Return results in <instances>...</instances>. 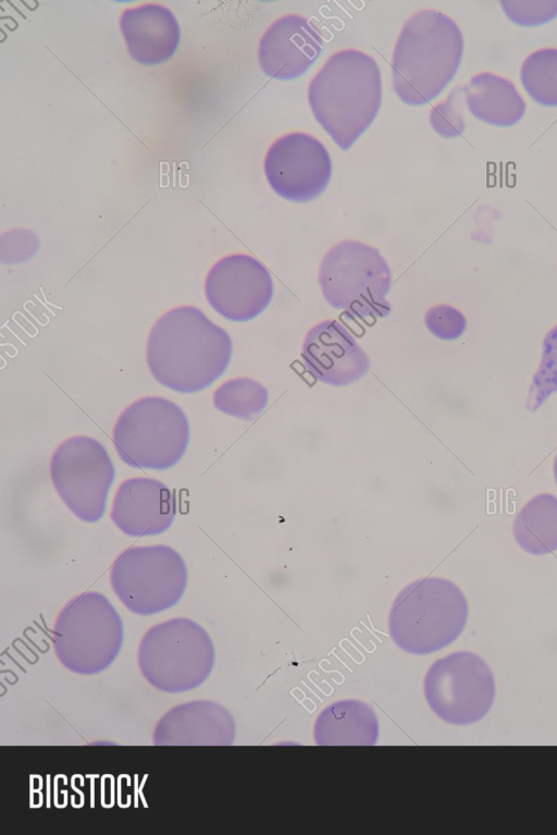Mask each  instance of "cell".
Here are the masks:
<instances>
[{
  "instance_id": "18",
  "label": "cell",
  "mask_w": 557,
  "mask_h": 835,
  "mask_svg": "<svg viewBox=\"0 0 557 835\" xmlns=\"http://www.w3.org/2000/svg\"><path fill=\"white\" fill-rule=\"evenodd\" d=\"M120 28L132 59L145 65L166 62L181 40L174 14L157 3L125 9L120 17Z\"/></svg>"
},
{
  "instance_id": "17",
  "label": "cell",
  "mask_w": 557,
  "mask_h": 835,
  "mask_svg": "<svg viewBox=\"0 0 557 835\" xmlns=\"http://www.w3.org/2000/svg\"><path fill=\"white\" fill-rule=\"evenodd\" d=\"M175 516V499L163 482L153 478H131L114 495L111 519L125 535L154 536L170 528Z\"/></svg>"
},
{
  "instance_id": "23",
  "label": "cell",
  "mask_w": 557,
  "mask_h": 835,
  "mask_svg": "<svg viewBox=\"0 0 557 835\" xmlns=\"http://www.w3.org/2000/svg\"><path fill=\"white\" fill-rule=\"evenodd\" d=\"M520 79L533 101L557 107V49L544 48L529 54L522 63Z\"/></svg>"
},
{
  "instance_id": "22",
  "label": "cell",
  "mask_w": 557,
  "mask_h": 835,
  "mask_svg": "<svg viewBox=\"0 0 557 835\" xmlns=\"http://www.w3.org/2000/svg\"><path fill=\"white\" fill-rule=\"evenodd\" d=\"M268 389L251 378H235L221 384L213 394V406L230 416L251 420L265 409Z\"/></svg>"
},
{
  "instance_id": "9",
  "label": "cell",
  "mask_w": 557,
  "mask_h": 835,
  "mask_svg": "<svg viewBox=\"0 0 557 835\" xmlns=\"http://www.w3.org/2000/svg\"><path fill=\"white\" fill-rule=\"evenodd\" d=\"M111 587L124 606L138 615H152L174 606L187 585L183 557L164 544L132 547L113 562Z\"/></svg>"
},
{
  "instance_id": "25",
  "label": "cell",
  "mask_w": 557,
  "mask_h": 835,
  "mask_svg": "<svg viewBox=\"0 0 557 835\" xmlns=\"http://www.w3.org/2000/svg\"><path fill=\"white\" fill-rule=\"evenodd\" d=\"M465 106L463 88L456 87L445 101L434 106L430 111V123L433 130L445 138L460 136L466 127Z\"/></svg>"
},
{
  "instance_id": "15",
  "label": "cell",
  "mask_w": 557,
  "mask_h": 835,
  "mask_svg": "<svg viewBox=\"0 0 557 835\" xmlns=\"http://www.w3.org/2000/svg\"><path fill=\"white\" fill-rule=\"evenodd\" d=\"M323 49L318 28L300 15L280 17L264 32L258 60L264 74L287 81L302 75Z\"/></svg>"
},
{
  "instance_id": "26",
  "label": "cell",
  "mask_w": 557,
  "mask_h": 835,
  "mask_svg": "<svg viewBox=\"0 0 557 835\" xmlns=\"http://www.w3.org/2000/svg\"><path fill=\"white\" fill-rule=\"evenodd\" d=\"M509 21L519 26H539L557 16V0H500Z\"/></svg>"
},
{
  "instance_id": "2",
  "label": "cell",
  "mask_w": 557,
  "mask_h": 835,
  "mask_svg": "<svg viewBox=\"0 0 557 835\" xmlns=\"http://www.w3.org/2000/svg\"><path fill=\"white\" fill-rule=\"evenodd\" d=\"M382 99L377 63L359 50L330 57L308 88L311 111L343 150H347L377 114Z\"/></svg>"
},
{
  "instance_id": "13",
  "label": "cell",
  "mask_w": 557,
  "mask_h": 835,
  "mask_svg": "<svg viewBox=\"0 0 557 835\" xmlns=\"http://www.w3.org/2000/svg\"><path fill=\"white\" fill-rule=\"evenodd\" d=\"M205 292L218 314L234 322H245L270 305L274 284L262 262L249 255L234 254L209 270Z\"/></svg>"
},
{
  "instance_id": "7",
  "label": "cell",
  "mask_w": 557,
  "mask_h": 835,
  "mask_svg": "<svg viewBox=\"0 0 557 835\" xmlns=\"http://www.w3.org/2000/svg\"><path fill=\"white\" fill-rule=\"evenodd\" d=\"M324 299L351 319L386 317L392 273L379 249L359 241H343L324 255L318 272Z\"/></svg>"
},
{
  "instance_id": "14",
  "label": "cell",
  "mask_w": 557,
  "mask_h": 835,
  "mask_svg": "<svg viewBox=\"0 0 557 835\" xmlns=\"http://www.w3.org/2000/svg\"><path fill=\"white\" fill-rule=\"evenodd\" d=\"M301 357L311 377L333 386L355 383L371 365L352 333L333 319L323 320L308 330Z\"/></svg>"
},
{
  "instance_id": "28",
  "label": "cell",
  "mask_w": 557,
  "mask_h": 835,
  "mask_svg": "<svg viewBox=\"0 0 557 835\" xmlns=\"http://www.w3.org/2000/svg\"><path fill=\"white\" fill-rule=\"evenodd\" d=\"M39 241L30 231L14 230L1 236L0 259L3 263H18L32 258L38 250Z\"/></svg>"
},
{
  "instance_id": "19",
  "label": "cell",
  "mask_w": 557,
  "mask_h": 835,
  "mask_svg": "<svg viewBox=\"0 0 557 835\" xmlns=\"http://www.w3.org/2000/svg\"><path fill=\"white\" fill-rule=\"evenodd\" d=\"M313 738L319 746H373L379 739V721L369 704L338 700L318 715Z\"/></svg>"
},
{
  "instance_id": "12",
  "label": "cell",
  "mask_w": 557,
  "mask_h": 835,
  "mask_svg": "<svg viewBox=\"0 0 557 835\" xmlns=\"http://www.w3.org/2000/svg\"><path fill=\"white\" fill-rule=\"evenodd\" d=\"M264 173L278 196L307 202L326 188L332 163L327 150L317 138L292 133L271 145L264 159Z\"/></svg>"
},
{
  "instance_id": "11",
  "label": "cell",
  "mask_w": 557,
  "mask_h": 835,
  "mask_svg": "<svg viewBox=\"0 0 557 835\" xmlns=\"http://www.w3.org/2000/svg\"><path fill=\"white\" fill-rule=\"evenodd\" d=\"M114 476L106 447L86 435L65 440L51 457L50 477L55 491L85 523H96L103 516Z\"/></svg>"
},
{
  "instance_id": "24",
  "label": "cell",
  "mask_w": 557,
  "mask_h": 835,
  "mask_svg": "<svg viewBox=\"0 0 557 835\" xmlns=\"http://www.w3.org/2000/svg\"><path fill=\"white\" fill-rule=\"evenodd\" d=\"M557 392V326L544 336L542 356L537 370L533 374L528 391L525 408L528 412L537 410L553 394Z\"/></svg>"
},
{
  "instance_id": "10",
  "label": "cell",
  "mask_w": 557,
  "mask_h": 835,
  "mask_svg": "<svg viewBox=\"0 0 557 835\" xmlns=\"http://www.w3.org/2000/svg\"><path fill=\"white\" fill-rule=\"evenodd\" d=\"M423 691L430 709L441 720L468 725L491 710L495 699L494 675L479 655L454 652L429 667Z\"/></svg>"
},
{
  "instance_id": "29",
  "label": "cell",
  "mask_w": 557,
  "mask_h": 835,
  "mask_svg": "<svg viewBox=\"0 0 557 835\" xmlns=\"http://www.w3.org/2000/svg\"><path fill=\"white\" fill-rule=\"evenodd\" d=\"M553 471H554L555 481L557 483V454L554 459Z\"/></svg>"
},
{
  "instance_id": "27",
  "label": "cell",
  "mask_w": 557,
  "mask_h": 835,
  "mask_svg": "<svg viewBox=\"0 0 557 835\" xmlns=\"http://www.w3.org/2000/svg\"><path fill=\"white\" fill-rule=\"evenodd\" d=\"M424 323L435 337L443 341L459 339L467 327L463 314L447 304H438L429 308L424 315Z\"/></svg>"
},
{
  "instance_id": "20",
  "label": "cell",
  "mask_w": 557,
  "mask_h": 835,
  "mask_svg": "<svg viewBox=\"0 0 557 835\" xmlns=\"http://www.w3.org/2000/svg\"><path fill=\"white\" fill-rule=\"evenodd\" d=\"M466 107L478 120L509 127L524 115L525 102L515 85L502 76L483 72L462 86Z\"/></svg>"
},
{
  "instance_id": "6",
  "label": "cell",
  "mask_w": 557,
  "mask_h": 835,
  "mask_svg": "<svg viewBox=\"0 0 557 835\" xmlns=\"http://www.w3.org/2000/svg\"><path fill=\"white\" fill-rule=\"evenodd\" d=\"M53 651L67 670L81 675L106 671L123 644L120 614L103 594L89 591L71 599L52 629Z\"/></svg>"
},
{
  "instance_id": "1",
  "label": "cell",
  "mask_w": 557,
  "mask_h": 835,
  "mask_svg": "<svg viewBox=\"0 0 557 835\" xmlns=\"http://www.w3.org/2000/svg\"><path fill=\"white\" fill-rule=\"evenodd\" d=\"M233 344L228 333L198 308L180 306L161 316L147 342V364L162 385L196 393L226 370Z\"/></svg>"
},
{
  "instance_id": "8",
  "label": "cell",
  "mask_w": 557,
  "mask_h": 835,
  "mask_svg": "<svg viewBox=\"0 0 557 835\" xmlns=\"http://www.w3.org/2000/svg\"><path fill=\"white\" fill-rule=\"evenodd\" d=\"M119 457L133 468L165 470L177 464L189 441L183 409L159 396L132 403L120 415L112 435Z\"/></svg>"
},
{
  "instance_id": "21",
  "label": "cell",
  "mask_w": 557,
  "mask_h": 835,
  "mask_svg": "<svg viewBox=\"0 0 557 835\" xmlns=\"http://www.w3.org/2000/svg\"><path fill=\"white\" fill-rule=\"evenodd\" d=\"M512 535L528 554L540 556L556 551L557 496L544 492L530 499L516 515Z\"/></svg>"
},
{
  "instance_id": "4",
  "label": "cell",
  "mask_w": 557,
  "mask_h": 835,
  "mask_svg": "<svg viewBox=\"0 0 557 835\" xmlns=\"http://www.w3.org/2000/svg\"><path fill=\"white\" fill-rule=\"evenodd\" d=\"M469 614L461 589L441 577L408 584L394 599L388 631L403 651L423 655L453 643L463 631Z\"/></svg>"
},
{
  "instance_id": "16",
  "label": "cell",
  "mask_w": 557,
  "mask_h": 835,
  "mask_svg": "<svg viewBox=\"0 0 557 835\" xmlns=\"http://www.w3.org/2000/svg\"><path fill=\"white\" fill-rule=\"evenodd\" d=\"M236 725L223 705L211 700H194L168 710L152 734L157 746H230Z\"/></svg>"
},
{
  "instance_id": "5",
  "label": "cell",
  "mask_w": 557,
  "mask_h": 835,
  "mask_svg": "<svg viewBox=\"0 0 557 835\" xmlns=\"http://www.w3.org/2000/svg\"><path fill=\"white\" fill-rule=\"evenodd\" d=\"M143 677L153 688L177 693L207 680L215 662L213 642L198 623L176 617L159 623L143 636L137 652Z\"/></svg>"
},
{
  "instance_id": "3",
  "label": "cell",
  "mask_w": 557,
  "mask_h": 835,
  "mask_svg": "<svg viewBox=\"0 0 557 835\" xmlns=\"http://www.w3.org/2000/svg\"><path fill=\"white\" fill-rule=\"evenodd\" d=\"M463 52L458 25L435 10H422L405 23L393 60V88L409 106H422L450 83Z\"/></svg>"
}]
</instances>
